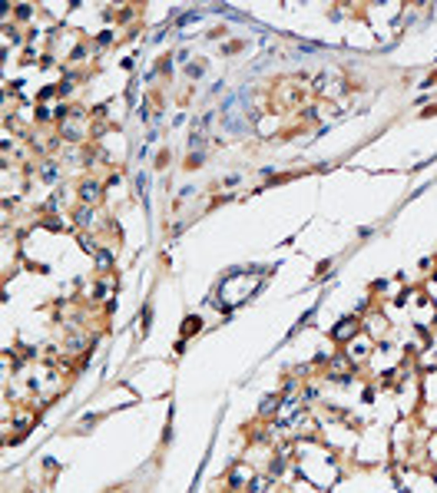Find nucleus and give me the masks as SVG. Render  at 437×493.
<instances>
[{
	"mask_svg": "<svg viewBox=\"0 0 437 493\" xmlns=\"http://www.w3.org/2000/svg\"><path fill=\"white\" fill-rule=\"evenodd\" d=\"M354 328H358V321H341L338 328H335V338H351Z\"/></svg>",
	"mask_w": 437,
	"mask_h": 493,
	"instance_id": "1",
	"label": "nucleus"
},
{
	"mask_svg": "<svg viewBox=\"0 0 437 493\" xmlns=\"http://www.w3.org/2000/svg\"><path fill=\"white\" fill-rule=\"evenodd\" d=\"M96 192H99V186H96V182H87V186L80 189V196H83V202H89V205H93V199H96Z\"/></svg>",
	"mask_w": 437,
	"mask_h": 493,
	"instance_id": "2",
	"label": "nucleus"
}]
</instances>
